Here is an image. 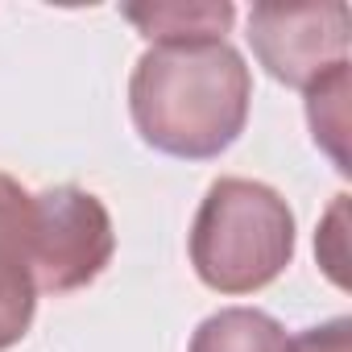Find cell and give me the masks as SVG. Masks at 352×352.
I'll list each match as a JSON object with an SVG mask.
<instances>
[{"mask_svg":"<svg viewBox=\"0 0 352 352\" xmlns=\"http://www.w3.org/2000/svg\"><path fill=\"white\" fill-rule=\"evenodd\" d=\"M253 75L228 42H166L141 54L129 79L133 124L170 157H220L249 120Z\"/></svg>","mask_w":352,"mask_h":352,"instance_id":"6da1fadb","label":"cell"},{"mask_svg":"<svg viewBox=\"0 0 352 352\" xmlns=\"http://www.w3.org/2000/svg\"><path fill=\"white\" fill-rule=\"evenodd\" d=\"M294 257V216L286 199L253 179H220L208 187L191 224V265L220 294H253L270 286Z\"/></svg>","mask_w":352,"mask_h":352,"instance_id":"7a4b0ae2","label":"cell"},{"mask_svg":"<svg viewBox=\"0 0 352 352\" xmlns=\"http://www.w3.org/2000/svg\"><path fill=\"white\" fill-rule=\"evenodd\" d=\"M116 253L108 208L83 187L34 195V278L38 294H71L96 282Z\"/></svg>","mask_w":352,"mask_h":352,"instance_id":"3957f363","label":"cell"},{"mask_svg":"<svg viewBox=\"0 0 352 352\" xmlns=\"http://www.w3.org/2000/svg\"><path fill=\"white\" fill-rule=\"evenodd\" d=\"M249 46L286 87H311L348 63V9L331 5H253Z\"/></svg>","mask_w":352,"mask_h":352,"instance_id":"277c9868","label":"cell"},{"mask_svg":"<svg viewBox=\"0 0 352 352\" xmlns=\"http://www.w3.org/2000/svg\"><path fill=\"white\" fill-rule=\"evenodd\" d=\"M34 311V195L17 179L0 174V352L25 340Z\"/></svg>","mask_w":352,"mask_h":352,"instance_id":"5b68a950","label":"cell"},{"mask_svg":"<svg viewBox=\"0 0 352 352\" xmlns=\"http://www.w3.org/2000/svg\"><path fill=\"white\" fill-rule=\"evenodd\" d=\"M124 17L153 46H166V42H224V34L236 21V9L228 0H220V5H124Z\"/></svg>","mask_w":352,"mask_h":352,"instance_id":"8992f818","label":"cell"},{"mask_svg":"<svg viewBox=\"0 0 352 352\" xmlns=\"http://www.w3.org/2000/svg\"><path fill=\"white\" fill-rule=\"evenodd\" d=\"M191 352H290V336L257 307H228L195 327Z\"/></svg>","mask_w":352,"mask_h":352,"instance_id":"52a82bcc","label":"cell"},{"mask_svg":"<svg viewBox=\"0 0 352 352\" xmlns=\"http://www.w3.org/2000/svg\"><path fill=\"white\" fill-rule=\"evenodd\" d=\"M307 116H311V129H315V145H323L331 153L336 170L348 174V153H344V137H348V63L307 87Z\"/></svg>","mask_w":352,"mask_h":352,"instance_id":"ba28073f","label":"cell"},{"mask_svg":"<svg viewBox=\"0 0 352 352\" xmlns=\"http://www.w3.org/2000/svg\"><path fill=\"white\" fill-rule=\"evenodd\" d=\"M348 331H352V323L340 315V319H331L323 327H307L302 336H294L290 340V352H352Z\"/></svg>","mask_w":352,"mask_h":352,"instance_id":"9c48e42d","label":"cell"},{"mask_svg":"<svg viewBox=\"0 0 352 352\" xmlns=\"http://www.w3.org/2000/svg\"><path fill=\"white\" fill-rule=\"evenodd\" d=\"M340 220H344V195L336 199V208H331V216H327V224H323V236H331V245H340V241H344ZM327 274H331V282H340V286H344V257H340V253H336V257H327Z\"/></svg>","mask_w":352,"mask_h":352,"instance_id":"30bf717a","label":"cell"}]
</instances>
